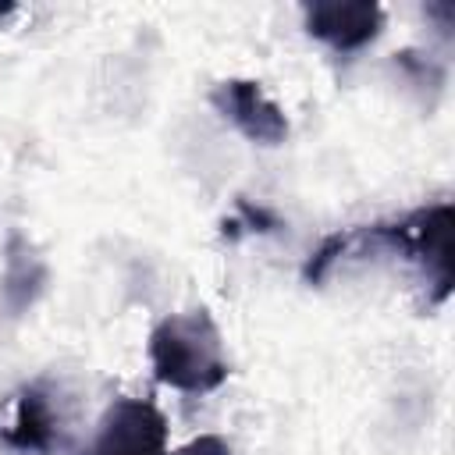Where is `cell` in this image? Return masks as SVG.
Returning a JSON list of instances; mask_svg holds the SVG:
<instances>
[{"instance_id":"1","label":"cell","mask_w":455,"mask_h":455,"mask_svg":"<svg viewBox=\"0 0 455 455\" xmlns=\"http://www.w3.org/2000/svg\"><path fill=\"white\" fill-rule=\"evenodd\" d=\"M149 366L153 377L185 395L217 391L231 366L224 355V338L206 306L164 316L149 334Z\"/></svg>"},{"instance_id":"2","label":"cell","mask_w":455,"mask_h":455,"mask_svg":"<svg viewBox=\"0 0 455 455\" xmlns=\"http://www.w3.org/2000/svg\"><path fill=\"white\" fill-rule=\"evenodd\" d=\"M451 228H455L451 203H434V206L412 210L402 220L373 224V228H366V235H370V242H380V245L402 252L405 259L419 263L427 288H430V302L437 306L451 291Z\"/></svg>"},{"instance_id":"3","label":"cell","mask_w":455,"mask_h":455,"mask_svg":"<svg viewBox=\"0 0 455 455\" xmlns=\"http://www.w3.org/2000/svg\"><path fill=\"white\" fill-rule=\"evenodd\" d=\"M82 455H167V419L146 398H117Z\"/></svg>"},{"instance_id":"4","label":"cell","mask_w":455,"mask_h":455,"mask_svg":"<svg viewBox=\"0 0 455 455\" xmlns=\"http://www.w3.org/2000/svg\"><path fill=\"white\" fill-rule=\"evenodd\" d=\"M210 103L224 121H231L249 142L256 146H281L288 139V117L284 110L263 92L252 78H224L213 85Z\"/></svg>"},{"instance_id":"5","label":"cell","mask_w":455,"mask_h":455,"mask_svg":"<svg viewBox=\"0 0 455 455\" xmlns=\"http://www.w3.org/2000/svg\"><path fill=\"white\" fill-rule=\"evenodd\" d=\"M306 32L338 53L370 46L384 28V7L373 0H320L306 11Z\"/></svg>"},{"instance_id":"6","label":"cell","mask_w":455,"mask_h":455,"mask_svg":"<svg viewBox=\"0 0 455 455\" xmlns=\"http://www.w3.org/2000/svg\"><path fill=\"white\" fill-rule=\"evenodd\" d=\"M60 434V416L53 409V395L46 391V384H28L18 395L14 405V423L4 430V441L14 451H28V455H50Z\"/></svg>"},{"instance_id":"7","label":"cell","mask_w":455,"mask_h":455,"mask_svg":"<svg viewBox=\"0 0 455 455\" xmlns=\"http://www.w3.org/2000/svg\"><path fill=\"white\" fill-rule=\"evenodd\" d=\"M171 455H231V444L217 434H203V437H192L188 444H181Z\"/></svg>"}]
</instances>
